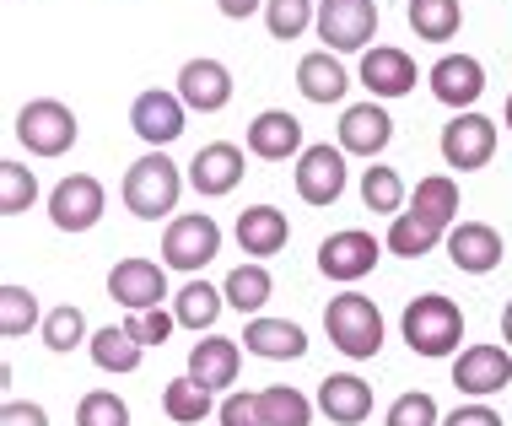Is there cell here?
Instances as JSON below:
<instances>
[{
	"label": "cell",
	"mask_w": 512,
	"mask_h": 426,
	"mask_svg": "<svg viewBox=\"0 0 512 426\" xmlns=\"http://www.w3.org/2000/svg\"><path fill=\"white\" fill-rule=\"evenodd\" d=\"M108 297H114L124 313H151V308H162V297H168V276H162L157 259L130 254V259H119V265L108 270Z\"/></svg>",
	"instance_id": "obj_7"
},
{
	"label": "cell",
	"mask_w": 512,
	"mask_h": 426,
	"mask_svg": "<svg viewBox=\"0 0 512 426\" xmlns=\"http://www.w3.org/2000/svg\"><path fill=\"white\" fill-rule=\"evenodd\" d=\"M394 141V119L383 114V103H351L340 114V151L345 157H378Z\"/></svg>",
	"instance_id": "obj_17"
},
{
	"label": "cell",
	"mask_w": 512,
	"mask_h": 426,
	"mask_svg": "<svg viewBox=\"0 0 512 426\" xmlns=\"http://www.w3.org/2000/svg\"><path fill=\"white\" fill-rule=\"evenodd\" d=\"M38 200V178L22 162H0V216H22Z\"/></svg>",
	"instance_id": "obj_38"
},
{
	"label": "cell",
	"mask_w": 512,
	"mask_h": 426,
	"mask_svg": "<svg viewBox=\"0 0 512 426\" xmlns=\"http://www.w3.org/2000/svg\"><path fill=\"white\" fill-rule=\"evenodd\" d=\"M0 426H49V410H44V405L6 400V410H0Z\"/></svg>",
	"instance_id": "obj_43"
},
{
	"label": "cell",
	"mask_w": 512,
	"mask_h": 426,
	"mask_svg": "<svg viewBox=\"0 0 512 426\" xmlns=\"http://www.w3.org/2000/svg\"><path fill=\"white\" fill-rule=\"evenodd\" d=\"M33 324H38V297L27 286H0V335L22 340Z\"/></svg>",
	"instance_id": "obj_37"
},
{
	"label": "cell",
	"mask_w": 512,
	"mask_h": 426,
	"mask_svg": "<svg viewBox=\"0 0 512 426\" xmlns=\"http://www.w3.org/2000/svg\"><path fill=\"white\" fill-rule=\"evenodd\" d=\"M221 292H227V302H232V308H238V313H254V319H259V308H265V302H270L275 281H270V270H265V265H259V259H254V265H238V270H232Z\"/></svg>",
	"instance_id": "obj_31"
},
{
	"label": "cell",
	"mask_w": 512,
	"mask_h": 426,
	"mask_svg": "<svg viewBox=\"0 0 512 426\" xmlns=\"http://www.w3.org/2000/svg\"><path fill=\"white\" fill-rule=\"evenodd\" d=\"M286 238H292V222H286V211H275V205H248L238 216V249L254 254V259H270L286 249Z\"/></svg>",
	"instance_id": "obj_23"
},
{
	"label": "cell",
	"mask_w": 512,
	"mask_h": 426,
	"mask_svg": "<svg viewBox=\"0 0 512 426\" xmlns=\"http://www.w3.org/2000/svg\"><path fill=\"white\" fill-rule=\"evenodd\" d=\"M362 205L378 216H399L405 211V178L394 168H367L362 173Z\"/></svg>",
	"instance_id": "obj_35"
},
{
	"label": "cell",
	"mask_w": 512,
	"mask_h": 426,
	"mask_svg": "<svg viewBox=\"0 0 512 426\" xmlns=\"http://www.w3.org/2000/svg\"><path fill=\"white\" fill-rule=\"evenodd\" d=\"M297 87H302V98H308V103H340V98H345V87H351V76H345L340 54L318 49V54H302V65H297Z\"/></svg>",
	"instance_id": "obj_25"
},
{
	"label": "cell",
	"mask_w": 512,
	"mask_h": 426,
	"mask_svg": "<svg viewBox=\"0 0 512 426\" xmlns=\"http://www.w3.org/2000/svg\"><path fill=\"white\" fill-rule=\"evenodd\" d=\"M432 92H437V103L469 114V108L480 103V92H486V65H480L475 54H442L432 65Z\"/></svg>",
	"instance_id": "obj_14"
},
{
	"label": "cell",
	"mask_w": 512,
	"mask_h": 426,
	"mask_svg": "<svg viewBox=\"0 0 512 426\" xmlns=\"http://www.w3.org/2000/svg\"><path fill=\"white\" fill-rule=\"evenodd\" d=\"M238 367H243V351H238V340H227V335H211L189 351V378L205 383L211 394L232 389V383H238Z\"/></svg>",
	"instance_id": "obj_22"
},
{
	"label": "cell",
	"mask_w": 512,
	"mask_h": 426,
	"mask_svg": "<svg viewBox=\"0 0 512 426\" xmlns=\"http://www.w3.org/2000/svg\"><path fill=\"white\" fill-rule=\"evenodd\" d=\"M410 27L426 44H448L459 38V0H410Z\"/></svg>",
	"instance_id": "obj_30"
},
{
	"label": "cell",
	"mask_w": 512,
	"mask_h": 426,
	"mask_svg": "<svg viewBox=\"0 0 512 426\" xmlns=\"http://www.w3.org/2000/svg\"><path fill=\"white\" fill-rule=\"evenodd\" d=\"M216 254H221V227L205 211L173 216L168 232H162V265H173V270H189V276H195V270L211 265Z\"/></svg>",
	"instance_id": "obj_5"
},
{
	"label": "cell",
	"mask_w": 512,
	"mask_h": 426,
	"mask_svg": "<svg viewBox=\"0 0 512 426\" xmlns=\"http://www.w3.org/2000/svg\"><path fill=\"white\" fill-rule=\"evenodd\" d=\"M410 211L426 216V222H437L442 232H453V216H459V184L442 178V173L421 178V184H415V205H410Z\"/></svg>",
	"instance_id": "obj_27"
},
{
	"label": "cell",
	"mask_w": 512,
	"mask_h": 426,
	"mask_svg": "<svg viewBox=\"0 0 512 426\" xmlns=\"http://www.w3.org/2000/svg\"><path fill=\"white\" fill-rule=\"evenodd\" d=\"M362 87L372 92V98H405V92H415V60L405 49H367L362 54Z\"/></svg>",
	"instance_id": "obj_20"
},
{
	"label": "cell",
	"mask_w": 512,
	"mask_h": 426,
	"mask_svg": "<svg viewBox=\"0 0 512 426\" xmlns=\"http://www.w3.org/2000/svg\"><path fill=\"white\" fill-rule=\"evenodd\" d=\"M178 98L195 114H221L232 103V71L221 60H189L178 71Z\"/></svg>",
	"instance_id": "obj_16"
},
{
	"label": "cell",
	"mask_w": 512,
	"mask_h": 426,
	"mask_svg": "<svg viewBox=\"0 0 512 426\" xmlns=\"http://www.w3.org/2000/svg\"><path fill=\"white\" fill-rule=\"evenodd\" d=\"M221 308H227V292H216V286H205V281H189L184 292L173 297V319L184 329H211L221 319Z\"/></svg>",
	"instance_id": "obj_28"
},
{
	"label": "cell",
	"mask_w": 512,
	"mask_h": 426,
	"mask_svg": "<svg viewBox=\"0 0 512 426\" xmlns=\"http://www.w3.org/2000/svg\"><path fill=\"white\" fill-rule=\"evenodd\" d=\"M248 151H254L259 162H286V157H302V119L286 114V108H270V114H259L254 125H248Z\"/></svg>",
	"instance_id": "obj_19"
},
{
	"label": "cell",
	"mask_w": 512,
	"mask_h": 426,
	"mask_svg": "<svg viewBox=\"0 0 512 426\" xmlns=\"http://www.w3.org/2000/svg\"><path fill=\"white\" fill-rule=\"evenodd\" d=\"M502 340H507V346H512V302H507V308H502Z\"/></svg>",
	"instance_id": "obj_46"
},
{
	"label": "cell",
	"mask_w": 512,
	"mask_h": 426,
	"mask_svg": "<svg viewBox=\"0 0 512 426\" xmlns=\"http://www.w3.org/2000/svg\"><path fill=\"white\" fill-rule=\"evenodd\" d=\"M216 6H221V17H232V22H248L259 6H265V0H216Z\"/></svg>",
	"instance_id": "obj_45"
},
{
	"label": "cell",
	"mask_w": 512,
	"mask_h": 426,
	"mask_svg": "<svg viewBox=\"0 0 512 426\" xmlns=\"http://www.w3.org/2000/svg\"><path fill=\"white\" fill-rule=\"evenodd\" d=\"M378 238L372 232H362V227H345V232H329L324 243H318V270H324L329 281H362L372 265H378Z\"/></svg>",
	"instance_id": "obj_9"
},
{
	"label": "cell",
	"mask_w": 512,
	"mask_h": 426,
	"mask_svg": "<svg viewBox=\"0 0 512 426\" xmlns=\"http://www.w3.org/2000/svg\"><path fill=\"white\" fill-rule=\"evenodd\" d=\"M512 383V356L502 346H469L453 362V389L469 394V400H486V394H502Z\"/></svg>",
	"instance_id": "obj_12"
},
{
	"label": "cell",
	"mask_w": 512,
	"mask_h": 426,
	"mask_svg": "<svg viewBox=\"0 0 512 426\" xmlns=\"http://www.w3.org/2000/svg\"><path fill=\"white\" fill-rule=\"evenodd\" d=\"M442 426H502V416H496L491 405H480V400H475V405H459Z\"/></svg>",
	"instance_id": "obj_44"
},
{
	"label": "cell",
	"mask_w": 512,
	"mask_h": 426,
	"mask_svg": "<svg viewBox=\"0 0 512 426\" xmlns=\"http://www.w3.org/2000/svg\"><path fill=\"white\" fill-rule=\"evenodd\" d=\"M324 329H329V340H335V351H345L351 362H367V356H378V346H383V313H378V302L362 297V292L329 297Z\"/></svg>",
	"instance_id": "obj_2"
},
{
	"label": "cell",
	"mask_w": 512,
	"mask_h": 426,
	"mask_svg": "<svg viewBox=\"0 0 512 426\" xmlns=\"http://www.w3.org/2000/svg\"><path fill=\"white\" fill-rule=\"evenodd\" d=\"M378 33V6L372 0H318V38L329 54H356Z\"/></svg>",
	"instance_id": "obj_6"
},
{
	"label": "cell",
	"mask_w": 512,
	"mask_h": 426,
	"mask_svg": "<svg viewBox=\"0 0 512 426\" xmlns=\"http://www.w3.org/2000/svg\"><path fill=\"white\" fill-rule=\"evenodd\" d=\"M459 340H464V313L453 297L426 292L405 308V346L415 356H453Z\"/></svg>",
	"instance_id": "obj_3"
},
{
	"label": "cell",
	"mask_w": 512,
	"mask_h": 426,
	"mask_svg": "<svg viewBox=\"0 0 512 426\" xmlns=\"http://www.w3.org/2000/svg\"><path fill=\"white\" fill-rule=\"evenodd\" d=\"M216 416H221V426H265V410H259V394H227Z\"/></svg>",
	"instance_id": "obj_42"
},
{
	"label": "cell",
	"mask_w": 512,
	"mask_h": 426,
	"mask_svg": "<svg viewBox=\"0 0 512 426\" xmlns=\"http://www.w3.org/2000/svg\"><path fill=\"white\" fill-rule=\"evenodd\" d=\"M448 238L437 222H426V216H415V211H399L394 216V227H389V249L399 259H421V254H432L437 243Z\"/></svg>",
	"instance_id": "obj_29"
},
{
	"label": "cell",
	"mask_w": 512,
	"mask_h": 426,
	"mask_svg": "<svg viewBox=\"0 0 512 426\" xmlns=\"http://www.w3.org/2000/svg\"><path fill=\"white\" fill-rule=\"evenodd\" d=\"M502 119H507V130H512V98H507V114H502Z\"/></svg>",
	"instance_id": "obj_47"
},
{
	"label": "cell",
	"mask_w": 512,
	"mask_h": 426,
	"mask_svg": "<svg viewBox=\"0 0 512 426\" xmlns=\"http://www.w3.org/2000/svg\"><path fill=\"white\" fill-rule=\"evenodd\" d=\"M243 351L265 356V362H297V356H308V335L286 319H248Z\"/></svg>",
	"instance_id": "obj_24"
},
{
	"label": "cell",
	"mask_w": 512,
	"mask_h": 426,
	"mask_svg": "<svg viewBox=\"0 0 512 426\" xmlns=\"http://www.w3.org/2000/svg\"><path fill=\"white\" fill-rule=\"evenodd\" d=\"M389 426H437V400L432 394H399V400L389 405Z\"/></svg>",
	"instance_id": "obj_40"
},
{
	"label": "cell",
	"mask_w": 512,
	"mask_h": 426,
	"mask_svg": "<svg viewBox=\"0 0 512 426\" xmlns=\"http://www.w3.org/2000/svg\"><path fill=\"white\" fill-rule=\"evenodd\" d=\"M184 98L178 92H141V98L130 103V130L141 135V141L151 146V151H162V146H173L178 135H184Z\"/></svg>",
	"instance_id": "obj_11"
},
{
	"label": "cell",
	"mask_w": 512,
	"mask_h": 426,
	"mask_svg": "<svg viewBox=\"0 0 512 426\" xmlns=\"http://www.w3.org/2000/svg\"><path fill=\"white\" fill-rule=\"evenodd\" d=\"M87 351H92V362H98L103 373H135L146 346H141V340H135L124 324H108V329H98V335L87 340Z\"/></svg>",
	"instance_id": "obj_26"
},
{
	"label": "cell",
	"mask_w": 512,
	"mask_h": 426,
	"mask_svg": "<svg viewBox=\"0 0 512 426\" xmlns=\"http://www.w3.org/2000/svg\"><path fill=\"white\" fill-rule=\"evenodd\" d=\"M49 222L60 232H92L103 222V184L92 173H71L49 195Z\"/></svg>",
	"instance_id": "obj_8"
},
{
	"label": "cell",
	"mask_w": 512,
	"mask_h": 426,
	"mask_svg": "<svg viewBox=\"0 0 512 426\" xmlns=\"http://www.w3.org/2000/svg\"><path fill=\"white\" fill-rule=\"evenodd\" d=\"M189 184H195L205 200L232 195V189L243 184V151L232 146V141H211V146H200V151H195V162H189Z\"/></svg>",
	"instance_id": "obj_18"
},
{
	"label": "cell",
	"mask_w": 512,
	"mask_h": 426,
	"mask_svg": "<svg viewBox=\"0 0 512 426\" xmlns=\"http://www.w3.org/2000/svg\"><path fill=\"white\" fill-rule=\"evenodd\" d=\"M265 27H270V38L292 44L308 27H318V11H313V0H265Z\"/></svg>",
	"instance_id": "obj_34"
},
{
	"label": "cell",
	"mask_w": 512,
	"mask_h": 426,
	"mask_svg": "<svg viewBox=\"0 0 512 426\" xmlns=\"http://www.w3.org/2000/svg\"><path fill=\"white\" fill-rule=\"evenodd\" d=\"M318 410L335 426H362L372 416V383H362L356 373H329L318 383Z\"/></svg>",
	"instance_id": "obj_21"
},
{
	"label": "cell",
	"mask_w": 512,
	"mask_h": 426,
	"mask_svg": "<svg viewBox=\"0 0 512 426\" xmlns=\"http://www.w3.org/2000/svg\"><path fill=\"white\" fill-rule=\"evenodd\" d=\"M162 410H168L178 426H200L205 416H211V389L184 373V378H173L168 389H162Z\"/></svg>",
	"instance_id": "obj_32"
},
{
	"label": "cell",
	"mask_w": 512,
	"mask_h": 426,
	"mask_svg": "<svg viewBox=\"0 0 512 426\" xmlns=\"http://www.w3.org/2000/svg\"><path fill=\"white\" fill-rule=\"evenodd\" d=\"M76 114L65 108L60 98H33V103H22V114H17V141L33 151V157H65V151L76 146Z\"/></svg>",
	"instance_id": "obj_4"
},
{
	"label": "cell",
	"mask_w": 512,
	"mask_h": 426,
	"mask_svg": "<svg viewBox=\"0 0 512 426\" xmlns=\"http://www.w3.org/2000/svg\"><path fill=\"white\" fill-rule=\"evenodd\" d=\"M297 195L308 205H335L345 195V151L340 146H308L297 157Z\"/></svg>",
	"instance_id": "obj_13"
},
{
	"label": "cell",
	"mask_w": 512,
	"mask_h": 426,
	"mask_svg": "<svg viewBox=\"0 0 512 426\" xmlns=\"http://www.w3.org/2000/svg\"><path fill=\"white\" fill-rule=\"evenodd\" d=\"M81 340H87V319H81V308L76 302H60V308H49L44 313V346L49 351H76Z\"/></svg>",
	"instance_id": "obj_36"
},
{
	"label": "cell",
	"mask_w": 512,
	"mask_h": 426,
	"mask_svg": "<svg viewBox=\"0 0 512 426\" xmlns=\"http://www.w3.org/2000/svg\"><path fill=\"white\" fill-rule=\"evenodd\" d=\"M76 426H130V405L108 389H92V394H81V405H76Z\"/></svg>",
	"instance_id": "obj_39"
},
{
	"label": "cell",
	"mask_w": 512,
	"mask_h": 426,
	"mask_svg": "<svg viewBox=\"0 0 512 426\" xmlns=\"http://www.w3.org/2000/svg\"><path fill=\"white\" fill-rule=\"evenodd\" d=\"M496 151V119L486 114H453V125H442V162L448 168H486Z\"/></svg>",
	"instance_id": "obj_10"
},
{
	"label": "cell",
	"mask_w": 512,
	"mask_h": 426,
	"mask_svg": "<svg viewBox=\"0 0 512 426\" xmlns=\"http://www.w3.org/2000/svg\"><path fill=\"white\" fill-rule=\"evenodd\" d=\"M124 329H130L141 346H162V340L178 329V319H173L168 308H151V313H130V319H124Z\"/></svg>",
	"instance_id": "obj_41"
},
{
	"label": "cell",
	"mask_w": 512,
	"mask_h": 426,
	"mask_svg": "<svg viewBox=\"0 0 512 426\" xmlns=\"http://www.w3.org/2000/svg\"><path fill=\"white\" fill-rule=\"evenodd\" d=\"M259 410H265V426H308L313 421V400H308V394H297L292 383L259 389Z\"/></svg>",
	"instance_id": "obj_33"
},
{
	"label": "cell",
	"mask_w": 512,
	"mask_h": 426,
	"mask_svg": "<svg viewBox=\"0 0 512 426\" xmlns=\"http://www.w3.org/2000/svg\"><path fill=\"white\" fill-rule=\"evenodd\" d=\"M178 195H184V173H178V162H168L162 151H146L141 162L124 168V205H130V216H141V222H162L178 205Z\"/></svg>",
	"instance_id": "obj_1"
},
{
	"label": "cell",
	"mask_w": 512,
	"mask_h": 426,
	"mask_svg": "<svg viewBox=\"0 0 512 426\" xmlns=\"http://www.w3.org/2000/svg\"><path fill=\"white\" fill-rule=\"evenodd\" d=\"M448 259L464 276H491L502 265V232L491 222H453L448 232Z\"/></svg>",
	"instance_id": "obj_15"
}]
</instances>
